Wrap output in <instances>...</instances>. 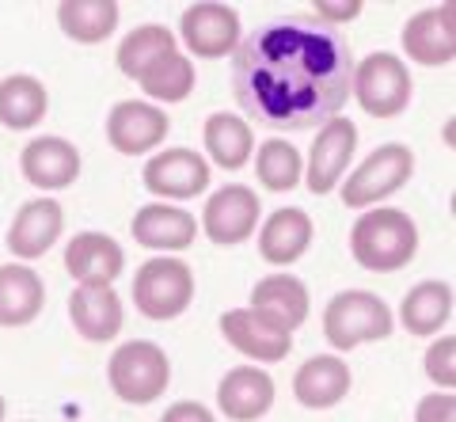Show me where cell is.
<instances>
[{
	"label": "cell",
	"instance_id": "obj_1",
	"mask_svg": "<svg viewBox=\"0 0 456 422\" xmlns=\"http://www.w3.org/2000/svg\"><path fill=\"white\" fill-rule=\"evenodd\" d=\"M346 38L316 20H274L232 50V92L248 118L278 134L320 130L350 100Z\"/></svg>",
	"mask_w": 456,
	"mask_h": 422
},
{
	"label": "cell",
	"instance_id": "obj_2",
	"mask_svg": "<svg viewBox=\"0 0 456 422\" xmlns=\"http://www.w3.org/2000/svg\"><path fill=\"white\" fill-rule=\"evenodd\" d=\"M350 256L362 271L395 274L419 256V224L392 206L365 209L350 224Z\"/></svg>",
	"mask_w": 456,
	"mask_h": 422
},
{
	"label": "cell",
	"instance_id": "obj_3",
	"mask_svg": "<svg viewBox=\"0 0 456 422\" xmlns=\"http://www.w3.org/2000/svg\"><path fill=\"white\" fill-rule=\"evenodd\" d=\"M395 331V312L369 289H342L323 308V339L338 354L365 343H384Z\"/></svg>",
	"mask_w": 456,
	"mask_h": 422
},
{
	"label": "cell",
	"instance_id": "obj_4",
	"mask_svg": "<svg viewBox=\"0 0 456 422\" xmlns=\"http://www.w3.org/2000/svg\"><path fill=\"white\" fill-rule=\"evenodd\" d=\"M110 392L130 407H149L167 392L171 385V361L160 343L152 339H130L122 343L107 361Z\"/></svg>",
	"mask_w": 456,
	"mask_h": 422
},
{
	"label": "cell",
	"instance_id": "obj_5",
	"mask_svg": "<svg viewBox=\"0 0 456 422\" xmlns=\"http://www.w3.org/2000/svg\"><path fill=\"white\" fill-rule=\"evenodd\" d=\"M350 95L369 118H399L411 107V95H415L407 61L388 50L365 53L362 61H354Z\"/></svg>",
	"mask_w": 456,
	"mask_h": 422
},
{
	"label": "cell",
	"instance_id": "obj_6",
	"mask_svg": "<svg viewBox=\"0 0 456 422\" xmlns=\"http://www.w3.org/2000/svg\"><path fill=\"white\" fill-rule=\"evenodd\" d=\"M411 175H415V152L407 145H399V141H388V145L369 152V157L338 183L342 206L365 214V209L388 202L392 194L403 191Z\"/></svg>",
	"mask_w": 456,
	"mask_h": 422
},
{
	"label": "cell",
	"instance_id": "obj_7",
	"mask_svg": "<svg viewBox=\"0 0 456 422\" xmlns=\"http://www.w3.org/2000/svg\"><path fill=\"white\" fill-rule=\"evenodd\" d=\"M194 301V271L179 256H152L134 274V304L145 320H179Z\"/></svg>",
	"mask_w": 456,
	"mask_h": 422
},
{
	"label": "cell",
	"instance_id": "obj_8",
	"mask_svg": "<svg viewBox=\"0 0 456 422\" xmlns=\"http://www.w3.org/2000/svg\"><path fill=\"white\" fill-rule=\"evenodd\" d=\"M179 38L191 58H232V50L240 46V12L232 4H221V0L187 4L179 16Z\"/></svg>",
	"mask_w": 456,
	"mask_h": 422
},
{
	"label": "cell",
	"instance_id": "obj_9",
	"mask_svg": "<svg viewBox=\"0 0 456 422\" xmlns=\"http://www.w3.org/2000/svg\"><path fill=\"white\" fill-rule=\"evenodd\" d=\"M145 191L156 194L160 202H191L209 187V164L198 149H156L145 160Z\"/></svg>",
	"mask_w": 456,
	"mask_h": 422
},
{
	"label": "cell",
	"instance_id": "obj_10",
	"mask_svg": "<svg viewBox=\"0 0 456 422\" xmlns=\"http://www.w3.org/2000/svg\"><path fill=\"white\" fill-rule=\"evenodd\" d=\"M259 214H263V202L259 194L244 183H224L221 191H213L206 199L202 209V232L206 240L221 244V248H236L255 236L259 229Z\"/></svg>",
	"mask_w": 456,
	"mask_h": 422
},
{
	"label": "cell",
	"instance_id": "obj_11",
	"mask_svg": "<svg viewBox=\"0 0 456 422\" xmlns=\"http://www.w3.org/2000/svg\"><path fill=\"white\" fill-rule=\"evenodd\" d=\"M221 335L236 354H244L248 361H259V365L289 358V350H293V331L281 328L274 316H266L251 304L248 308H228V312L221 316Z\"/></svg>",
	"mask_w": 456,
	"mask_h": 422
},
{
	"label": "cell",
	"instance_id": "obj_12",
	"mask_svg": "<svg viewBox=\"0 0 456 422\" xmlns=\"http://www.w3.org/2000/svg\"><path fill=\"white\" fill-rule=\"evenodd\" d=\"M354 152H358V126H354V118L338 115L331 122H323L308 149V160H305V187L312 194L338 191V183L350 172Z\"/></svg>",
	"mask_w": 456,
	"mask_h": 422
},
{
	"label": "cell",
	"instance_id": "obj_13",
	"mask_svg": "<svg viewBox=\"0 0 456 422\" xmlns=\"http://www.w3.org/2000/svg\"><path fill=\"white\" fill-rule=\"evenodd\" d=\"M167 130H171L167 110L149 100H122L107 115V141L122 157H145V152L160 149L167 141Z\"/></svg>",
	"mask_w": 456,
	"mask_h": 422
},
{
	"label": "cell",
	"instance_id": "obj_14",
	"mask_svg": "<svg viewBox=\"0 0 456 422\" xmlns=\"http://www.w3.org/2000/svg\"><path fill=\"white\" fill-rule=\"evenodd\" d=\"M65 232V209L57 199H46V194H38V199L23 202L16 209V217L8 224V251L16 256V263H35L42 259L46 251L61 240Z\"/></svg>",
	"mask_w": 456,
	"mask_h": 422
},
{
	"label": "cell",
	"instance_id": "obj_15",
	"mask_svg": "<svg viewBox=\"0 0 456 422\" xmlns=\"http://www.w3.org/2000/svg\"><path fill=\"white\" fill-rule=\"evenodd\" d=\"M80 149L73 145L69 137H35V141H27L23 152H20V172L23 179L31 183V187H38L42 194H50L53 191H65V187H73V183L80 179Z\"/></svg>",
	"mask_w": 456,
	"mask_h": 422
},
{
	"label": "cell",
	"instance_id": "obj_16",
	"mask_svg": "<svg viewBox=\"0 0 456 422\" xmlns=\"http://www.w3.org/2000/svg\"><path fill=\"white\" fill-rule=\"evenodd\" d=\"M278 385L263 365H232L217 381V411L228 422H259L270 415Z\"/></svg>",
	"mask_w": 456,
	"mask_h": 422
},
{
	"label": "cell",
	"instance_id": "obj_17",
	"mask_svg": "<svg viewBox=\"0 0 456 422\" xmlns=\"http://www.w3.org/2000/svg\"><path fill=\"white\" fill-rule=\"evenodd\" d=\"M130 232L141 248L156 251V256H175L198 240V217L171 202H149L134 214Z\"/></svg>",
	"mask_w": 456,
	"mask_h": 422
},
{
	"label": "cell",
	"instance_id": "obj_18",
	"mask_svg": "<svg viewBox=\"0 0 456 422\" xmlns=\"http://www.w3.org/2000/svg\"><path fill=\"white\" fill-rule=\"evenodd\" d=\"M65 271L77 286H114L126 271V251L107 232H77L65 244Z\"/></svg>",
	"mask_w": 456,
	"mask_h": 422
},
{
	"label": "cell",
	"instance_id": "obj_19",
	"mask_svg": "<svg viewBox=\"0 0 456 422\" xmlns=\"http://www.w3.org/2000/svg\"><path fill=\"white\" fill-rule=\"evenodd\" d=\"M399 42H403V53L415 65H426V69L452 65V58H456L452 4H434V8H422L419 16H411L403 23Z\"/></svg>",
	"mask_w": 456,
	"mask_h": 422
},
{
	"label": "cell",
	"instance_id": "obj_20",
	"mask_svg": "<svg viewBox=\"0 0 456 422\" xmlns=\"http://www.w3.org/2000/svg\"><path fill=\"white\" fill-rule=\"evenodd\" d=\"M354 373L338 354H316L293 373V396L308 411H331L350 396Z\"/></svg>",
	"mask_w": 456,
	"mask_h": 422
},
{
	"label": "cell",
	"instance_id": "obj_21",
	"mask_svg": "<svg viewBox=\"0 0 456 422\" xmlns=\"http://www.w3.org/2000/svg\"><path fill=\"white\" fill-rule=\"evenodd\" d=\"M69 320L80 339L88 343H110L118 339L122 323H126V308L118 301L114 286H77L69 293Z\"/></svg>",
	"mask_w": 456,
	"mask_h": 422
},
{
	"label": "cell",
	"instance_id": "obj_22",
	"mask_svg": "<svg viewBox=\"0 0 456 422\" xmlns=\"http://www.w3.org/2000/svg\"><path fill=\"white\" fill-rule=\"evenodd\" d=\"M259 256L263 263L270 266H293L297 259L308 256L312 248V236H316V224L305 209L297 206H285V209H274L259 229Z\"/></svg>",
	"mask_w": 456,
	"mask_h": 422
},
{
	"label": "cell",
	"instance_id": "obj_23",
	"mask_svg": "<svg viewBox=\"0 0 456 422\" xmlns=\"http://www.w3.org/2000/svg\"><path fill=\"white\" fill-rule=\"evenodd\" d=\"M46 308V281L27 263L0 266V328H27Z\"/></svg>",
	"mask_w": 456,
	"mask_h": 422
},
{
	"label": "cell",
	"instance_id": "obj_24",
	"mask_svg": "<svg viewBox=\"0 0 456 422\" xmlns=\"http://www.w3.org/2000/svg\"><path fill=\"white\" fill-rule=\"evenodd\" d=\"M202 145H206V164H217L224 172H240L255 157V130L248 118L217 110L202 126Z\"/></svg>",
	"mask_w": 456,
	"mask_h": 422
},
{
	"label": "cell",
	"instance_id": "obj_25",
	"mask_svg": "<svg viewBox=\"0 0 456 422\" xmlns=\"http://www.w3.org/2000/svg\"><path fill=\"white\" fill-rule=\"evenodd\" d=\"M251 308L274 316L281 328L297 331L312 312V297H308V286L297 274L274 271V274H266V278H259L251 286Z\"/></svg>",
	"mask_w": 456,
	"mask_h": 422
},
{
	"label": "cell",
	"instance_id": "obj_26",
	"mask_svg": "<svg viewBox=\"0 0 456 422\" xmlns=\"http://www.w3.org/2000/svg\"><path fill=\"white\" fill-rule=\"evenodd\" d=\"M452 320V286L437 278H426L411 286L399 301V323L411 335H441Z\"/></svg>",
	"mask_w": 456,
	"mask_h": 422
},
{
	"label": "cell",
	"instance_id": "obj_27",
	"mask_svg": "<svg viewBox=\"0 0 456 422\" xmlns=\"http://www.w3.org/2000/svg\"><path fill=\"white\" fill-rule=\"evenodd\" d=\"M122 20L118 0H61L57 4V27L65 38H73L77 46H99L114 35V27Z\"/></svg>",
	"mask_w": 456,
	"mask_h": 422
},
{
	"label": "cell",
	"instance_id": "obj_28",
	"mask_svg": "<svg viewBox=\"0 0 456 422\" xmlns=\"http://www.w3.org/2000/svg\"><path fill=\"white\" fill-rule=\"evenodd\" d=\"M50 110L46 84L31 73H12L0 80V126L4 130H35Z\"/></svg>",
	"mask_w": 456,
	"mask_h": 422
},
{
	"label": "cell",
	"instance_id": "obj_29",
	"mask_svg": "<svg viewBox=\"0 0 456 422\" xmlns=\"http://www.w3.org/2000/svg\"><path fill=\"white\" fill-rule=\"evenodd\" d=\"M175 35H171V27L164 23H141L134 27L130 35L118 42V53H114V61H118V73L137 80L141 73H149V69L167 58V53H175Z\"/></svg>",
	"mask_w": 456,
	"mask_h": 422
},
{
	"label": "cell",
	"instance_id": "obj_30",
	"mask_svg": "<svg viewBox=\"0 0 456 422\" xmlns=\"http://www.w3.org/2000/svg\"><path fill=\"white\" fill-rule=\"evenodd\" d=\"M255 175H259V183L266 191H274V194H285V191H293L297 183L305 179V157H301V149L293 145V141H285V137H270V141H259V149H255Z\"/></svg>",
	"mask_w": 456,
	"mask_h": 422
},
{
	"label": "cell",
	"instance_id": "obj_31",
	"mask_svg": "<svg viewBox=\"0 0 456 422\" xmlns=\"http://www.w3.org/2000/svg\"><path fill=\"white\" fill-rule=\"evenodd\" d=\"M137 88L149 95V103H183L194 92V61L187 53H167V58L156 61L149 73L137 77Z\"/></svg>",
	"mask_w": 456,
	"mask_h": 422
},
{
	"label": "cell",
	"instance_id": "obj_32",
	"mask_svg": "<svg viewBox=\"0 0 456 422\" xmlns=\"http://www.w3.org/2000/svg\"><path fill=\"white\" fill-rule=\"evenodd\" d=\"M426 377L437 385V392H452L456 388V335H437L426 346Z\"/></svg>",
	"mask_w": 456,
	"mask_h": 422
},
{
	"label": "cell",
	"instance_id": "obj_33",
	"mask_svg": "<svg viewBox=\"0 0 456 422\" xmlns=\"http://www.w3.org/2000/svg\"><path fill=\"white\" fill-rule=\"evenodd\" d=\"M415 422H456V396L452 392H426L415 403Z\"/></svg>",
	"mask_w": 456,
	"mask_h": 422
},
{
	"label": "cell",
	"instance_id": "obj_34",
	"mask_svg": "<svg viewBox=\"0 0 456 422\" xmlns=\"http://www.w3.org/2000/svg\"><path fill=\"white\" fill-rule=\"evenodd\" d=\"M362 0H316V23L331 27V31H338L342 23H354L362 16Z\"/></svg>",
	"mask_w": 456,
	"mask_h": 422
},
{
	"label": "cell",
	"instance_id": "obj_35",
	"mask_svg": "<svg viewBox=\"0 0 456 422\" xmlns=\"http://www.w3.org/2000/svg\"><path fill=\"white\" fill-rule=\"evenodd\" d=\"M160 422H217V415H213L206 403H198V400H179L160 415Z\"/></svg>",
	"mask_w": 456,
	"mask_h": 422
},
{
	"label": "cell",
	"instance_id": "obj_36",
	"mask_svg": "<svg viewBox=\"0 0 456 422\" xmlns=\"http://www.w3.org/2000/svg\"><path fill=\"white\" fill-rule=\"evenodd\" d=\"M0 422H8V400L0 396Z\"/></svg>",
	"mask_w": 456,
	"mask_h": 422
},
{
	"label": "cell",
	"instance_id": "obj_37",
	"mask_svg": "<svg viewBox=\"0 0 456 422\" xmlns=\"http://www.w3.org/2000/svg\"><path fill=\"white\" fill-rule=\"evenodd\" d=\"M27 422H31V418H27Z\"/></svg>",
	"mask_w": 456,
	"mask_h": 422
}]
</instances>
